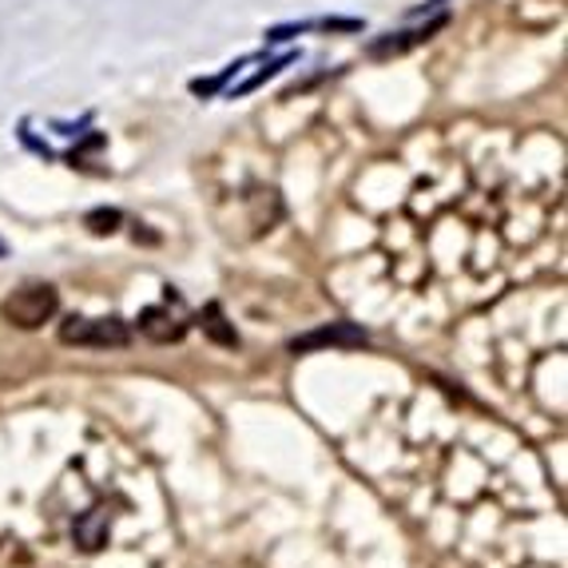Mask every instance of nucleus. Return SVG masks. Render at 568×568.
I'll use <instances>...</instances> for the list:
<instances>
[{
	"instance_id": "1",
	"label": "nucleus",
	"mask_w": 568,
	"mask_h": 568,
	"mask_svg": "<svg viewBox=\"0 0 568 568\" xmlns=\"http://www.w3.org/2000/svg\"><path fill=\"white\" fill-rule=\"evenodd\" d=\"M0 314H4V323L20 326V331H37L44 326L52 314H57V291L52 286H20L12 291L4 303H0Z\"/></svg>"
},
{
	"instance_id": "2",
	"label": "nucleus",
	"mask_w": 568,
	"mask_h": 568,
	"mask_svg": "<svg viewBox=\"0 0 568 568\" xmlns=\"http://www.w3.org/2000/svg\"><path fill=\"white\" fill-rule=\"evenodd\" d=\"M60 342L108 351V346H128L132 331H128V323H120V318H68V323H60Z\"/></svg>"
},
{
	"instance_id": "3",
	"label": "nucleus",
	"mask_w": 568,
	"mask_h": 568,
	"mask_svg": "<svg viewBox=\"0 0 568 568\" xmlns=\"http://www.w3.org/2000/svg\"><path fill=\"white\" fill-rule=\"evenodd\" d=\"M140 331L152 342H175V338H183V331H187V314L171 303L148 306V311L140 314Z\"/></svg>"
},
{
	"instance_id": "4",
	"label": "nucleus",
	"mask_w": 568,
	"mask_h": 568,
	"mask_svg": "<svg viewBox=\"0 0 568 568\" xmlns=\"http://www.w3.org/2000/svg\"><path fill=\"white\" fill-rule=\"evenodd\" d=\"M366 342V331L351 323H338V326H326V331H314L306 338H294L291 351L294 354H306V351H318V346H362Z\"/></svg>"
},
{
	"instance_id": "5",
	"label": "nucleus",
	"mask_w": 568,
	"mask_h": 568,
	"mask_svg": "<svg viewBox=\"0 0 568 568\" xmlns=\"http://www.w3.org/2000/svg\"><path fill=\"white\" fill-rule=\"evenodd\" d=\"M104 529H108L104 513H88V521L77 529V537L84 540V549H100L104 545Z\"/></svg>"
},
{
	"instance_id": "6",
	"label": "nucleus",
	"mask_w": 568,
	"mask_h": 568,
	"mask_svg": "<svg viewBox=\"0 0 568 568\" xmlns=\"http://www.w3.org/2000/svg\"><path fill=\"white\" fill-rule=\"evenodd\" d=\"M203 326H207V331L215 334L219 342H235V334H231L227 326H223V314H219V306H211V311L203 314Z\"/></svg>"
}]
</instances>
